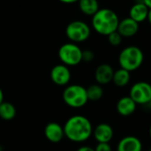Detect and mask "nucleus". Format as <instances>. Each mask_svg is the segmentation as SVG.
Returning <instances> with one entry per match:
<instances>
[{"label":"nucleus","instance_id":"f257e3e1","mask_svg":"<svg viewBox=\"0 0 151 151\" xmlns=\"http://www.w3.org/2000/svg\"><path fill=\"white\" fill-rule=\"evenodd\" d=\"M63 128L65 137L73 142H84L93 134L90 120L82 115H74L68 119Z\"/></svg>","mask_w":151,"mask_h":151},{"label":"nucleus","instance_id":"f03ea898","mask_svg":"<svg viewBox=\"0 0 151 151\" xmlns=\"http://www.w3.org/2000/svg\"><path fill=\"white\" fill-rule=\"evenodd\" d=\"M119 23L118 14L111 9H99L93 16L91 25L93 29L99 35L108 36L110 34L117 31Z\"/></svg>","mask_w":151,"mask_h":151},{"label":"nucleus","instance_id":"7ed1b4c3","mask_svg":"<svg viewBox=\"0 0 151 151\" xmlns=\"http://www.w3.org/2000/svg\"><path fill=\"white\" fill-rule=\"evenodd\" d=\"M144 61V54L141 48L130 45L124 48L119 55V64L120 68L128 72L139 69Z\"/></svg>","mask_w":151,"mask_h":151},{"label":"nucleus","instance_id":"20e7f679","mask_svg":"<svg viewBox=\"0 0 151 151\" xmlns=\"http://www.w3.org/2000/svg\"><path fill=\"white\" fill-rule=\"evenodd\" d=\"M63 99L72 108H81L88 102L86 88L77 84L70 85L65 88Z\"/></svg>","mask_w":151,"mask_h":151},{"label":"nucleus","instance_id":"39448f33","mask_svg":"<svg viewBox=\"0 0 151 151\" xmlns=\"http://www.w3.org/2000/svg\"><path fill=\"white\" fill-rule=\"evenodd\" d=\"M58 57L66 66H74L82 61V50L76 43L67 42L59 48Z\"/></svg>","mask_w":151,"mask_h":151},{"label":"nucleus","instance_id":"423d86ee","mask_svg":"<svg viewBox=\"0 0 151 151\" xmlns=\"http://www.w3.org/2000/svg\"><path fill=\"white\" fill-rule=\"evenodd\" d=\"M65 35L67 38L74 43L82 42L89 38L91 28L82 20H73L67 25Z\"/></svg>","mask_w":151,"mask_h":151},{"label":"nucleus","instance_id":"0eeeda50","mask_svg":"<svg viewBox=\"0 0 151 151\" xmlns=\"http://www.w3.org/2000/svg\"><path fill=\"white\" fill-rule=\"evenodd\" d=\"M129 96L137 105L151 104V84L146 81H138L134 83L130 88Z\"/></svg>","mask_w":151,"mask_h":151},{"label":"nucleus","instance_id":"6e6552de","mask_svg":"<svg viewBox=\"0 0 151 151\" xmlns=\"http://www.w3.org/2000/svg\"><path fill=\"white\" fill-rule=\"evenodd\" d=\"M50 79L58 86L68 84L71 80V72L68 66L64 64L55 65L50 71Z\"/></svg>","mask_w":151,"mask_h":151},{"label":"nucleus","instance_id":"1a4fd4ad","mask_svg":"<svg viewBox=\"0 0 151 151\" xmlns=\"http://www.w3.org/2000/svg\"><path fill=\"white\" fill-rule=\"evenodd\" d=\"M139 23L132 19L130 17L119 19L117 31L123 38H130L134 36L139 31Z\"/></svg>","mask_w":151,"mask_h":151},{"label":"nucleus","instance_id":"9d476101","mask_svg":"<svg viewBox=\"0 0 151 151\" xmlns=\"http://www.w3.org/2000/svg\"><path fill=\"white\" fill-rule=\"evenodd\" d=\"M92 134L97 142H110L114 136V131L111 125L101 123L93 129Z\"/></svg>","mask_w":151,"mask_h":151},{"label":"nucleus","instance_id":"9b49d317","mask_svg":"<svg viewBox=\"0 0 151 151\" xmlns=\"http://www.w3.org/2000/svg\"><path fill=\"white\" fill-rule=\"evenodd\" d=\"M114 69L109 64H101L95 71V79L97 84L106 85L112 81Z\"/></svg>","mask_w":151,"mask_h":151},{"label":"nucleus","instance_id":"f8f14e48","mask_svg":"<svg viewBox=\"0 0 151 151\" xmlns=\"http://www.w3.org/2000/svg\"><path fill=\"white\" fill-rule=\"evenodd\" d=\"M149 11L150 8L142 2V0L136 1L129 10V17L140 24L147 20Z\"/></svg>","mask_w":151,"mask_h":151},{"label":"nucleus","instance_id":"ddd939ff","mask_svg":"<svg viewBox=\"0 0 151 151\" xmlns=\"http://www.w3.org/2000/svg\"><path fill=\"white\" fill-rule=\"evenodd\" d=\"M136 108L137 104L129 96L121 97L116 104V110L122 117H129L133 115L136 111Z\"/></svg>","mask_w":151,"mask_h":151},{"label":"nucleus","instance_id":"4468645a","mask_svg":"<svg viewBox=\"0 0 151 151\" xmlns=\"http://www.w3.org/2000/svg\"><path fill=\"white\" fill-rule=\"evenodd\" d=\"M117 151H142V143L136 136H125L119 142Z\"/></svg>","mask_w":151,"mask_h":151},{"label":"nucleus","instance_id":"2eb2a0df","mask_svg":"<svg viewBox=\"0 0 151 151\" xmlns=\"http://www.w3.org/2000/svg\"><path fill=\"white\" fill-rule=\"evenodd\" d=\"M44 134L47 140L53 143L59 142L65 137L64 128L56 122H50L47 124L44 129Z\"/></svg>","mask_w":151,"mask_h":151},{"label":"nucleus","instance_id":"dca6fc26","mask_svg":"<svg viewBox=\"0 0 151 151\" xmlns=\"http://www.w3.org/2000/svg\"><path fill=\"white\" fill-rule=\"evenodd\" d=\"M130 80H131V73L125 69L119 68L114 71L111 82H113V84L119 88H124L129 84Z\"/></svg>","mask_w":151,"mask_h":151},{"label":"nucleus","instance_id":"f3484780","mask_svg":"<svg viewBox=\"0 0 151 151\" xmlns=\"http://www.w3.org/2000/svg\"><path fill=\"white\" fill-rule=\"evenodd\" d=\"M79 8L81 12L87 16H93L100 8L97 0H79Z\"/></svg>","mask_w":151,"mask_h":151},{"label":"nucleus","instance_id":"a211bd4d","mask_svg":"<svg viewBox=\"0 0 151 151\" xmlns=\"http://www.w3.org/2000/svg\"><path fill=\"white\" fill-rule=\"evenodd\" d=\"M16 116L15 106L9 102H3L0 104V118L4 120H12Z\"/></svg>","mask_w":151,"mask_h":151},{"label":"nucleus","instance_id":"6ab92c4d","mask_svg":"<svg viewBox=\"0 0 151 151\" xmlns=\"http://www.w3.org/2000/svg\"><path fill=\"white\" fill-rule=\"evenodd\" d=\"M86 89H87V96H88V101H93V102L100 100L103 97L104 93L102 85L97 84V83L90 85Z\"/></svg>","mask_w":151,"mask_h":151},{"label":"nucleus","instance_id":"aec40b11","mask_svg":"<svg viewBox=\"0 0 151 151\" xmlns=\"http://www.w3.org/2000/svg\"><path fill=\"white\" fill-rule=\"evenodd\" d=\"M107 37H108L109 43L114 47L119 46L122 42V40H123V37L120 35V34L118 31H115V32L110 34Z\"/></svg>","mask_w":151,"mask_h":151},{"label":"nucleus","instance_id":"412c9836","mask_svg":"<svg viewBox=\"0 0 151 151\" xmlns=\"http://www.w3.org/2000/svg\"><path fill=\"white\" fill-rule=\"evenodd\" d=\"M94 58H95V54L92 50H82V61L89 63V62L93 61Z\"/></svg>","mask_w":151,"mask_h":151},{"label":"nucleus","instance_id":"4be33fe9","mask_svg":"<svg viewBox=\"0 0 151 151\" xmlns=\"http://www.w3.org/2000/svg\"><path fill=\"white\" fill-rule=\"evenodd\" d=\"M95 151H112L110 142H97Z\"/></svg>","mask_w":151,"mask_h":151},{"label":"nucleus","instance_id":"5701e85b","mask_svg":"<svg viewBox=\"0 0 151 151\" xmlns=\"http://www.w3.org/2000/svg\"><path fill=\"white\" fill-rule=\"evenodd\" d=\"M77 151H95V149L88 146H81L77 150Z\"/></svg>","mask_w":151,"mask_h":151},{"label":"nucleus","instance_id":"b1692460","mask_svg":"<svg viewBox=\"0 0 151 151\" xmlns=\"http://www.w3.org/2000/svg\"><path fill=\"white\" fill-rule=\"evenodd\" d=\"M60 2H62V3H64V4H74V3H77L79 0H59Z\"/></svg>","mask_w":151,"mask_h":151},{"label":"nucleus","instance_id":"393cba45","mask_svg":"<svg viewBox=\"0 0 151 151\" xmlns=\"http://www.w3.org/2000/svg\"><path fill=\"white\" fill-rule=\"evenodd\" d=\"M142 2H143L150 9H151V0H142Z\"/></svg>","mask_w":151,"mask_h":151},{"label":"nucleus","instance_id":"a878e982","mask_svg":"<svg viewBox=\"0 0 151 151\" xmlns=\"http://www.w3.org/2000/svg\"><path fill=\"white\" fill-rule=\"evenodd\" d=\"M4 102V94H3V91L0 88V104Z\"/></svg>","mask_w":151,"mask_h":151},{"label":"nucleus","instance_id":"bb28decb","mask_svg":"<svg viewBox=\"0 0 151 151\" xmlns=\"http://www.w3.org/2000/svg\"><path fill=\"white\" fill-rule=\"evenodd\" d=\"M147 20L149 21V23L151 25V9H150V11H149V14H148Z\"/></svg>","mask_w":151,"mask_h":151},{"label":"nucleus","instance_id":"cd10ccee","mask_svg":"<svg viewBox=\"0 0 151 151\" xmlns=\"http://www.w3.org/2000/svg\"><path fill=\"white\" fill-rule=\"evenodd\" d=\"M149 134H150V137L151 138V125L150 127V129H149Z\"/></svg>","mask_w":151,"mask_h":151},{"label":"nucleus","instance_id":"c85d7f7f","mask_svg":"<svg viewBox=\"0 0 151 151\" xmlns=\"http://www.w3.org/2000/svg\"><path fill=\"white\" fill-rule=\"evenodd\" d=\"M147 151H151V148H150V149H149V150H148Z\"/></svg>","mask_w":151,"mask_h":151}]
</instances>
